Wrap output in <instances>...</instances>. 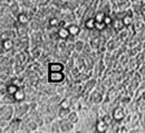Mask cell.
Masks as SVG:
<instances>
[{
    "label": "cell",
    "mask_w": 145,
    "mask_h": 133,
    "mask_svg": "<svg viewBox=\"0 0 145 133\" xmlns=\"http://www.w3.org/2000/svg\"><path fill=\"white\" fill-rule=\"evenodd\" d=\"M15 117V104H1L0 120L10 122Z\"/></svg>",
    "instance_id": "1"
},
{
    "label": "cell",
    "mask_w": 145,
    "mask_h": 133,
    "mask_svg": "<svg viewBox=\"0 0 145 133\" xmlns=\"http://www.w3.org/2000/svg\"><path fill=\"white\" fill-rule=\"evenodd\" d=\"M30 103L28 102H18L15 104V116L17 117H25L27 114L30 112Z\"/></svg>",
    "instance_id": "2"
},
{
    "label": "cell",
    "mask_w": 145,
    "mask_h": 133,
    "mask_svg": "<svg viewBox=\"0 0 145 133\" xmlns=\"http://www.w3.org/2000/svg\"><path fill=\"white\" fill-rule=\"evenodd\" d=\"M65 78H66V75L64 72H48L47 73V82L53 85L64 83Z\"/></svg>",
    "instance_id": "3"
},
{
    "label": "cell",
    "mask_w": 145,
    "mask_h": 133,
    "mask_svg": "<svg viewBox=\"0 0 145 133\" xmlns=\"http://www.w3.org/2000/svg\"><path fill=\"white\" fill-rule=\"evenodd\" d=\"M22 122H24V120L21 119V117H17V116H15L10 122H9V124H8V126L2 131L1 133H16V132H19L20 131V128H21V125H22Z\"/></svg>",
    "instance_id": "4"
},
{
    "label": "cell",
    "mask_w": 145,
    "mask_h": 133,
    "mask_svg": "<svg viewBox=\"0 0 145 133\" xmlns=\"http://www.w3.org/2000/svg\"><path fill=\"white\" fill-rule=\"evenodd\" d=\"M15 45H16V39H9V38L1 39V56H3L5 53L11 52L15 48Z\"/></svg>",
    "instance_id": "5"
},
{
    "label": "cell",
    "mask_w": 145,
    "mask_h": 133,
    "mask_svg": "<svg viewBox=\"0 0 145 133\" xmlns=\"http://www.w3.org/2000/svg\"><path fill=\"white\" fill-rule=\"evenodd\" d=\"M112 115H113V117H114L115 121H117V122L121 123V122H123L126 119V111H125V109L122 105H118V106H116V107L113 109Z\"/></svg>",
    "instance_id": "6"
},
{
    "label": "cell",
    "mask_w": 145,
    "mask_h": 133,
    "mask_svg": "<svg viewBox=\"0 0 145 133\" xmlns=\"http://www.w3.org/2000/svg\"><path fill=\"white\" fill-rule=\"evenodd\" d=\"M89 96V102L94 105H97V104H101L103 101H104V95L103 93L99 91V90H93L91 93L88 94Z\"/></svg>",
    "instance_id": "7"
},
{
    "label": "cell",
    "mask_w": 145,
    "mask_h": 133,
    "mask_svg": "<svg viewBox=\"0 0 145 133\" xmlns=\"http://www.w3.org/2000/svg\"><path fill=\"white\" fill-rule=\"evenodd\" d=\"M74 126H75V124L72 122H71L67 117L66 119H60V130H61V132H72V131H74Z\"/></svg>",
    "instance_id": "8"
},
{
    "label": "cell",
    "mask_w": 145,
    "mask_h": 133,
    "mask_svg": "<svg viewBox=\"0 0 145 133\" xmlns=\"http://www.w3.org/2000/svg\"><path fill=\"white\" fill-rule=\"evenodd\" d=\"M65 65L60 62H50L47 65V71L48 72H64Z\"/></svg>",
    "instance_id": "9"
},
{
    "label": "cell",
    "mask_w": 145,
    "mask_h": 133,
    "mask_svg": "<svg viewBox=\"0 0 145 133\" xmlns=\"http://www.w3.org/2000/svg\"><path fill=\"white\" fill-rule=\"evenodd\" d=\"M5 38H9V39H17L18 38V34L16 28H9V29H2L1 30V39Z\"/></svg>",
    "instance_id": "10"
},
{
    "label": "cell",
    "mask_w": 145,
    "mask_h": 133,
    "mask_svg": "<svg viewBox=\"0 0 145 133\" xmlns=\"http://www.w3.org/2000/svg\"><path fill=\"white\" fill-rule=\"evenodd\" d=\"M108 126L109 125L103 120V119H98V120L96 121V123H95V130L99 133L107 132Z\"/></svg>",
    "instance_id": "11"
},
{
    "label": "cell",
    "mask_w": 145,
    "mask_h": 133,
    "mask_svg": "<svg viewBox=\"0 0 145 133\" xmlns=\"http://www.w3.org/2000/svg\"><path fill=\"white\" fill-rule=\"evenodd\" d=\"M66 27H67V29H68L71 36H75V37H76V36H79L80 33H82V28L79 27V25H77V24H75V22L68 24Z\"/></svg>",
    "instance_id": "12"
},
{
    "label": "cell",
    "mask_w": 145,
    "mask_h": 133,
    "mask_svg": "<svg viewBox=\"0 0 145 133\" xmlns=\"http://www.w3.org/2000/svg\"><path fill=\"white\" fill-rule=\"evenodd\" d=\"M57 36L59 39H61V40H68V38L71 37V34H69V31H68V29H67V27L65 26H61L58 30H57Z\"/></svg>",
    "instance_id": "13"
},
{
    "label": "cell",
    "mask_w": 145,
    "mask_h": 133,
    "mask_svg": "<svg viewBox=\"0 0 145 133\" xmlns=\"http://www.w3.org/2000/svg\"><path fill=\"white\" fill-rule=\"evenodd\" d=\"M17 21H18L19 25H28L30 22V16L27 12L21 11L17 16Z\"/></svg>",
    "instance_id": "14"
},
{
    "label": "cell",
    "mask_w": 145,
    "mask_h": 133,
    "mask_svg": "<svg viewBox=\"0 0 145 133\" xmlns=\"http://www.w3.org/2000/svg\"><path fill=\"white\" fill-rule=\"evenodd\" d=\"M16 103H17V101L14 95L6 93L5 95L1 96V104H16Z\"/></svg>",
    "instance_id": "15"
},
{
    "label": "cell",
    "mask_w": 145,
    "mask_h": 133,
    "mask_svg": "<svg viewBox=\"0 0 145 133\" xmlns=\"http://www.w3.org/2000/svg\"><path fill=\"white\" fill-rule=\"evenodd\" d=\"M84 26H85V29L91 31V30H95V27H96V20L94 17H89V18H86L84 21Z\"/></svg>",
    "instance_id": "16"
},
{
    "label": "cell",
    "mask_w": 145,
    "mask_h": 133,
    "mask_svg": "<svg viewBox=\"0 0 145 133\" xmlns=\"http://www.w3.org/2000/svg\"><path fill=\"white\" fill-rule=\"evenodd\" d=\"M14 96H15L17 103H18V102H24V101H26V98H27V92H26V90H24L22 87H20L18 91L14 94Z\"/></svg>",
    "instance_id": "17"
},
{
    "label": "cell",
    "mask_w": 145,
    "mask_h": 133,
    "mask_svg": "<svg viewBox=\"0 0 145 133\" xmlns=\"http://www.w3.org/2000/svg\"><path fill=\"white\" fill-rule=\"evenodd\" d=\"M16 30H17V34H18V37H27L28 36V27L27 25H18L16 27Z\"/></svg>",
    "instance_id": "18"
},
{
    "label": "cell",
    "mask_w": 145,
    "mask_h": 133,
    "mask_svg": "<svg viewBox=\"0 0 145 133\" xmlns=\"http://www.w3.org/2000/svg\"><path fill=\"white\" fill-rule=\"evenodd\" d=\"M72 100L68 98V97H65L63 98L59 104H58V107H61V109H72Z\"/></svg>",
    "instance_id": "19"
},
{
    "label": "cell",
    "mask_w": 145,
    "mask_h": 133,
    "mask_svg": "<svg viewBox=\"0 0 145 133\" xmlns=\"http://www.w3.org/2000/svg\"><path fill=\"white\" fill-rule=\"evenodd\" d=\"M49 131L54 133L61 132V130H60V119H59V120L55 119L54 121L50 123V130H49Z\"/></svg>",
    "instance_id": "20"
},
{
    "label": "cell",
    "mask_w": 145,
    "mask_h": 133,
    "mask_svg": "<svg viewBox=\"0 0 145 133\" xmlns=\"http://www.w3.org/2000/svg\"><path fill=\"white\" fill-rule=\"evenodd\" d=\"M72 112V109H61L58 107V119H66L69 113Z\"/></svg>",
    "instance_id": "21"
},
{
    "label": "cell",
    "mask_w": 145,
    "mask_h": 133,
    "mask_svg": "<svg viewBox=\"0 0 145 133\" xmlns=\"http://www.w3.org/2000/svg\"><path fill=\"white\" fill-rule=\"evenodd\" d=\"M67 119H68L71 122H72L74 124H77V123L79 122V114H78V112H76V111H72V112L69 113V115L67 116Z\"/></svg>",
    "instance_id": "22"
},
{
    "label": "cell",
    "mask_w": 145,
    "mask_h": 133,
    "mask_svg": "<svg viewBox=\"0 0 145 133\" xmlns=\"http://www.w3.org/2000/svg\"><path fill=\"white\" fill-rule=\"evenodd\" d=\"M122 20H123V22H124L125 27H129V26L133 24V15H132V14H129V11H127L126 15L122 18Z\"/></svg>",
    "instance_id": "23"
},
{
    "label": "cell",
    "mask_w": 145,
    "mask_h": 133,
    "mask_svg": "<svg viewBox=\"0 0 145 133\" xmlns=\"http://www.w3.org/2000/svg\"><path fill=\"white\" fill-rule=\"evenodd\" d=\"M74 45H75V50L78 52V53H80V52H83V50L85 49V43H84L82 39L76 40Z\"/></svg>",
    "instance_id": "24"
},
{
    "label": "cell",
    "mask_w": 145,
    "mask_h": 133,
    "mask_svg": "<svg viewBox=\"0 0 145 133\" xmlns=\"http://www.w3.org/2000/svg\"><path fill=\"white\" fill-rule=\"evenodd\" d=\"M106 15H107V14L101 9V10H98V11H96V12H95L94 18H95L96 21H104V18H105V16H106Z\"/></svg>",
    "instance_id": "25"
},
{
    "label": "cell",
    "mask_w": 145,
    "mask_h": 133,
    "mask_svg": "<svg viewBox=\"0 0 145 133\" xmlns=\"http://www.w3.org/2000/svg\"><path fill=\"white\" fill-rule=\"evenodd\" d=\"M113 20H114V19L112 18V16H109V15H106V16H105V18H104V22H105L107 26H112V24H113Z\"/></svg>",
    "instance_id": "26"
},
{
    "label": "cell",
    "mask_w": 145,
    "mask_h": 133,
    "mask_svg": "<svg viewBox=\"0 0 145 133\" xmlns=\"http://www.w3.org/2000/svg\"><path fill=\"white\" fill-rule=\"evenodd\" d=\"M49 2H50V0H38L39 6H47Z\"/></svg>",
    "instance_id": "27"
}]
</instances>
